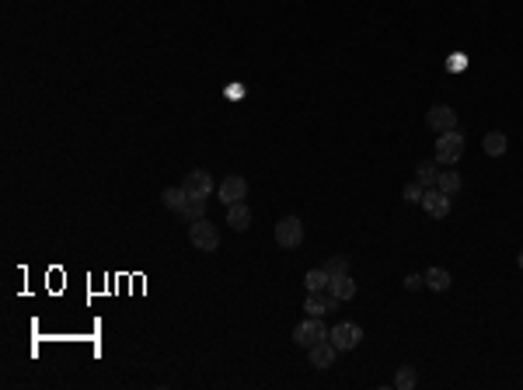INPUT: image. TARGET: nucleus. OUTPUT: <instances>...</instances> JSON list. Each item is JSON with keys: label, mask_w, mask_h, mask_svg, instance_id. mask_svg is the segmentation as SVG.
I'll return each mask as SVG.
<instances>
[{"label": "nucleus", "mask_w": 523, "mask_h": 390, "mask_svg": "<svg viewBox=\"0 0 523 390\" xmlns=\"http://www.w3.org/2000/svg\"><path fill=\"white\" fill-rule=\"evenodd\" d=\"M460 154H464V136L457 130L440 132V139H436V161L450 167V164L460 161Z\"/></svg>", "instance_id": "obj_2"}, {"label": "nucleus", "mask_w": 523, "mask_h": 390, "mask_svg": "<svg viewBox=\"0 0 523 390\" xmlns=\"http://www.w3.org/2000/svg\"><path fill=\"white\" fill-rule=\"evenodd\" d=\"M436 178H440V161H419L415 164V181H419L423 189H433Z\"/></svg>", "instance_id": "obj_14"}, {"label": "nucleus", "mask_w": 523, "mask_h": 390, "mask_svg": "<svg viewBox=\"0 0 523 390\" xmlns=\"http://www.w3.org/2000/svg\"><path fill=\"white\" fill-rule=\"evenodd\" d=\"M338 303H342V300H338L331 290H311L304 307H307L311 317H321V314H328V310H338Z\"/></svg>", "instance_id": "obj_7"}, {"label": "nucleus", "mask_w": 523, "mask_h": 390, "mask_svg": "<svg viewBox=\"0 0 523 390\" xmlns=\"http://www.w3.org/2000/svg\"><path fill=\"white\" fill-rule=\"evenodd\" d=\"M425 286L436 290V292L450 290V272H447V268H429V272H425Z\"/></svg>", "instance_id": "obj_18"}, {"label": "nucleus", "mask_w": 523, "mask_h": 390, "mask_svg": "<svg viewBox=\"0 0 523 390\" xmlns=\"http://www.w3.org/2000/svg\"><path fill=\"white\" fill-rule=\"evenodd\" d=\"M182 185H185L189 199H209V195H213V174L199 167V171H189V178H185Z\"/></svg>", "instance_id": "obj_8"}, {"label": "nucleus", "mask_w": 523, "mask_h": 390, "mask_svg": "<svg viewBox=\"0 0 523 390\" xmlns=\"http://www.w3.org/2000/svg\"><path fill=\"white\" fill-rule=\"evenodd\" d=\"M328 290L335 292L338 300H353V296H356V279H353L349 272H346V275H331Z\"/></svg>", "instance_id": "obj_13"}, {"label": "nucleus", "mask_w": 523, "mask_h": 390, "mask_svg": "<svg viewBox=\"0 0 523 390\" xmlns=\"http://www.w3.org/2000/svg\"><path fill=\"white\" fill-rule=\"evenodd\" d=\"M423 195H425V189L419 185V181H415V185L408 181V185L401 189V199H405V202H423Z\"/></svg>", "instance_id": "obj_23"}, {"label": "nucleus", "mask_w": 523, "mask_h": 390, "mask_svg": "<svg viewBox=\"0 0 523 390\" xmlns=\"http://www.w3.org/2000/svg\"><path fill=\"white\" fill-rule=\"evenodd\" d=\"M244 195H248V181H244L241 174H230V178H224V181H220V189H217V199H220V202H227V206H234V202H244Z\"/></svg>", "instance_id": "obj_9"}, {"label": "nucleus", "mask_w": 523, "mask_h": 390, "mask_svg": "<svg viewBox=\"0 0 523 390\" xmlns=\"http://www.w3.org/2000/svg\"><path fill=\"white\" fill-rule=\"evenodd\" d=\"M450 66H454V70H460V66H464V56H460V53H454V60H450Z\"/></svg>", "instance_id": "obj_25"}, {"label": "nucleus", "mask_w": 523, "mask_h": 390, "mask_svg": "<svg viewBox=\"0 0 523 390\" xmlns=\"http://www.w3.org/2000/svg\"><path fill=\"white\" fill-rule=\"evenodd\" d=\"M517 265H520V268H523V251H520V258H517Z\"/></svg>", "instance_id": "obj_26"}, {"label": "nucleus", "mask_w": 523, "mask_h": 390, "mask_svg": "<svg viewBox=\"0 0 523 390\" xmlns=\"http://www.w3.org/2000/svg\"><path fill=\"white\" fill-rule=\"evenodd\" d=\"M328 338H331V345L338 349V352H349V349H356L363 342V331L360 325H349V321H342V325H335L328 331Z\"/></svg>", "instance_id": "obj_3"}, {"label": "nucleus", "mask_w": 523, "mask_h": 390, "mask_svg": "<svg viewBox=\"0 0 523 390\" xmlns=\"http://www.w3.org/2000/svg\"><path fill=\"white\" fill-rule=\"evenodd\" d=\"M307 352H311V366H314V369H328V366L335 362V356H338V349L331 345V338H328V342H318V345L307 349Z\"/></svg>", "instance_id": "obj_11"}, {"label": "nucleus", "mask_w": 523, "mask_h": 390, "mask_svg": "<svg viewBox=\"0 0 523 390\" xmlns=\"http://www.w3.org/2000/svg\"><path fill=\"white\" fill-rule=\"evenodd\" d=\"M321 268H325L328 275H346V272H349V258H342V255H335V258H328L325 265H321Z\"/></svg>", "instance_id": "obj_22"}, {"label": "nucleus", "mask_w": 523, "mask_h": 390, "mask_svg": "<svg viewBox=\"0 0 523 390\" xmlns=\"http://www.w3.org/2000/svg\"><path fill=\"white\" fill-rule=\"evenodd\" d=\"M415 384H419V373H415L412 366H401V369L394 373V387L398 390H415Z\"/></svg>", "instance_id": "obj_20"}, {"label": "nucleus", "mask_w": 523, "mask_h": 390, "mask_svg": "<svg viewBox=\"0 0 523 390\" xmlns=\"http://www.w3.org/2000/svg\"><path fill=\"white\" fill-rule=\"evenodd\" d=\"M189 241L196 244L199 251H217V248H220V233H217L213 223H206V216L189 227Z\"/></svg>", "instance_id": "obj_4"}, {"label": "nucleus", "mask_w": 523, "mask_h": 390, "mask_svg": "<svg viewBox=\"0 0 523 390\" xmlns=\"http://www.w3.org/2000/svg\"><path fill=\"white\" fill-rule=\"evenodd\" d=\"M178 216H182L185 223H196V220H202V216H206V199H189V202L178 209Z\"/></svg>", "instance_id": "obj_16"}, {"label": "nucleus", "mask_w": 523, "mask_h": 390, "mask_svg": "<svg viewBox=\"0 0 523 390\" xmlns=\"http://www.w3.org/2000/svg\"><path fill=\"white\" fill-rule=\"evenodd\" d=\"M161 202L171 209V213H178L185 202H189V192H185V185H171V189H164L161 192Z\"/></svg>", "instance_id": "obj_15"}, {"label": "nucleus", "mask_w": 523, "mask_h": 390, "mask_svg": "<svg viewBox=\"0 0 523 390\" xmlns=\"http://www.w3.org/2000/svg\"><path fill=\"white\" fill-rule=\"evenodd\" d=\"M423 206H425V213H429L433 220H447V216H450V195H443L436 185H433V189H425Z\"/></svg>", "instance_id": "obj_10"}, {"label": "nucleus", "mask_w": 523, "mask_h": 390, "mask_svg": "<svg viewBox=\"0 0 523 390\" xmlns=\"http://www.w3.org/2000/svg\"><path fill=\"white\" fill-rule=\"evenodd\" d=\"M425 126L436 132H447V130H457V112L450 108V105H433L429 112H425Z\"/></svg>", "instance_id": "obj_6"}, {"label": "nucleus", "mask_w": 523, "mask_h": 390, "mask_svg": "<svg viewBox=\"0 0 523 390\" xmlns=\"http://www.w3.org/2000/svg\"><path fill=\"white\" fill-rule=\"evenodd\" d=\"M328 283H331V275H328L325 268H311V272L304 275V286H307V292H311V290H328Z\"/></svg>", "instance_id": "obj_21"}, {"label": "nucleus", "mask_w": 523, "mask_h": 390, "mask_svg": "<svg viewBox=\"0 0 523 390\" xmlns=\"http://www.w3.org/2000/svg\"><path fill=\"white\" fill-rule=\"evenodd\" d=\"M300 241H304V223H300V216H283V220L276 223V244H279V248H300Z\"/></svg>", "instance_id": "obj_5"}, {"label": "nucleus", "mask_w": 523, "mask_h": 390, "mask_svg": "<svg viewBox=\"0 0 523 390\" xmlns=\"http://www.w3.org/2000/svg\"><path fill=\"white\" fill-rule=\"evenodd\" d=\"M482 147H485L489 157H502V154H506V132H489V136L482 139Z\"/></svg>", "instance_id": "obj_19"}, {"label": "nucleus", "mask_w": 523, "mask_h": 390, "mask_svg": "<svg viewBox=\"0 0 523 390\" xmlns=\"http://www.w3.org/2000/svg\"><path fill=\"white\" fill-rule=\"evenodd\" d=\"M423 286H425V275H415V272H412V275H405V290H408V292L423 290Z\"/></svg>", "instance_id": "obj_24"}, {"label": "nucleus", "mask_w": 523, "mask_h": 390, "mask_svg": "<svg viewBox=\"0 0 523 390\" xmlns=\"http://www.w3.org/2000/svg\"><path fill=\"white\" fill-rule=\"evenodd\" d=\"M460 185H464V181H460L457 171H440V178H436V189L443 195H457Z\"/></svg>", "instance_id": "obj_17"}, {"label": "nucleus", "mask_w": 523, "mask_h": 390, "mask_svg": "<svg viewBox=\"0 0 523 390\" xmlns=\"http://www.w3.org/2000/svg\"><path fill=\"white\" fill-rule=\"evenodd\" d=\"M227 223L230 230H248V223H252V209L244 206V202H234V206H227Z\"/></svg>", "instance_id": "obj_12"}, {"label": "nucleus", "mask_w": 523, "mask_h": 390, "mask_svg": "<svg viewBox=\"0 0 523 390\" xmlns=\"http://www.w3.org/2000/svg\"><path fill=\"white\" fill-rule=\"evenodd\" d=\"M294 342L300 349H314L318 342H328V327L321 317H307V321H300L294 327Z\"/></svg>", "instance_id": "obj_1"}]
</instances>
